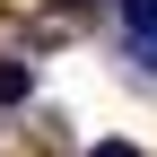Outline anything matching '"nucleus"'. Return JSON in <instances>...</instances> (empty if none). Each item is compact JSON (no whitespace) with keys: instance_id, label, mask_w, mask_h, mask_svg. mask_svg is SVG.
<instances>
[{"instance_id":"1","label":"nucleus","mask_w":157,"mask_h":157,"mask_svg":"<svg viewBox=\"0 0 157 157\" xmlns=\"http://www.w3.org/2000/svg\"><path fill=\"white\" fill-rule=\"evenodd\" d=\"M35 96V61H0V105H26Z\"/></svg>"},{"instance_id":"2","label":"nucleus","mask_w":157,"mask_h":157,"mask_svg":"<svg viewBox=\"0 0 157 157\" xmlns=\"http://www.w3.org/2000/svg\"><path fill=\"white\" fill-rule=\"evenodd\" d=\"M87 157H140V148H131V140H96Z\"/></svg>"},{"instance_id":"3","label":"nucleus","mask_w":157,"mask_h":157,"mask_svg":"<svg viewBox=\"0 0 157 157\" xmlns=\"http://www.w3.org/2000/svg\"><path fill=\"white\" fill-rule=\"evenodd\" d=\"M140 70H157V35H148V44H140Z\"/></svg>"},{"instance_id":"4","label":"nucleus","mask_w":157,"mask_h":157,"mask_svg":"<svg viewBox=\"0 0 157 157\" xmlns=\"http://www.w3.org/2000/svg\"><path fill=\"white\" fill-rule=\"evenodd\" d=\"M52 9H87V0H52Z\"/></svg>"}]
</instances>
